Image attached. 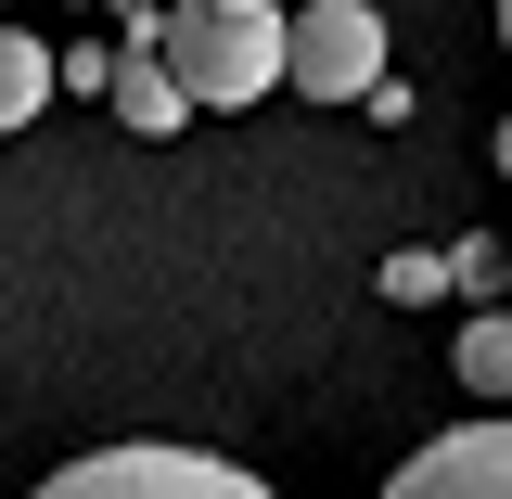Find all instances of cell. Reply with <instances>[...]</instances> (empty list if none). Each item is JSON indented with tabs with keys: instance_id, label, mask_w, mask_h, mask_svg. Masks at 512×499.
Wrapping results in <instances>:
<instances>
[{
	"instance_id": "2",
	"label": "cell",
	"mask_w": 512,
	"mask_h": 499,
	"mask_svg": "<svg viewBox=\"0 0 512 499\" xmlns=\"http://www.w3.org/2000/svg\"><path fill=\"white\" fill-rule=\"evenodd\" d=\"M384 77L397 64H384V13L372 0H308L295 13V90L308 103H372Z\"/></svg>"
},
{
	"instance_id": "8",
	"label": "cell",
	"mask_w": 512,
	"mask_h": 499,
	"mask_svg": "<svg viewBox=\"0 0 512 499\" xmlns=\"http://www.w3.org/2000/svg\"><path fill=\"white\" fill-rule=\"evenodd\" d=\"M500 180H512V116H500Z\"/></svg>"
},
{
	"instance_id": "1",
	"label": "cell",
	"mask_w": 512,
	"mask_h": 499,
	"mask_svg": "<svg viewBox=\"0 0 512 499\" xmlns=\"http://www.w3.org/2000/svg\"><path fill=\"white\" fill-rule=\"evenodd\" d=\"M26 499H282V487H256L218 448H90V461H64L52 487H26Z\"/></svg>"
},
{
	"instance_id": "5",
	"label": "cell",
	"mask_w": 512,
	"mask_h": 499,
	"mask_svg": "<svg viewBox=\"0 0 512 499\" xmlns=\"http://www.w3.org/2000/svg\"><path fill=\"white\" fill-rule=\"evenodd\" d=\"M461 384H474V397H512V308L461 320Z\"/></svg>"
},
{
	"instance_id": "9",
	"label": "cell",
	"mask_w": 512,
	"mask_h": 499,
	"mask_svg": "<svg viewBox=\"0 0 512 499\" xmlns=\"http://www.w3.org/2000/svg\"><path fill=\"white\" fill-rule=\"evenodd\" d=\"M500 52H512V0H500Z\"/></svg>"
},
{
	"instance_id": "7",
	"label": "cell",
	"mask_w": 512,
	"mask_h": 499,
	"mask_svg": "<svg viewBox=\"0 0 512 499\" xmlns=\"http://www.w3.org/2000/svg\"><path fill=\"white\" fill-rule=\"evenodd\" d=\"M448 282H461V295H487V282H512V244H474V231H461V244H448Z\"/></svg>"
},
{
	"instance_id": "3",
	"label": "cell",
	"mask_w": 512,
	"mask_h": 499,
	"mask_svg": "<svg viewBox=\"0 0 512 499\" xmlns=\"http://www.w3.org/2000/svg\"><path fill=\"white\" fill-rule=\"evenodd\" d=\"M384 499H512V423H448L384 474Z\"/></svg>"
},
{
	"instance_id": "6",
	"label": "cell",
	"mask_w": 512,
	"mask_h": 499,
	"mask_svg": "<svg viewBox=\"0 0 512 499\" xmlns=\"http://www.w3.org/2000/svg\"><path fill=\"white\" fill-rule=\"evenodd\" d=\"M39 103H52V52H39V39L13 26V39H0V128H26Z\"/></svg>"
},
{
	"instance_id": "4",
	"label": "cell",
	"mask_w": 512,
	"mask_h": 499,
	"mask_svg": "<svg viewBox=\"0 0 512 499\" xmlns=\"http://www.w3.org/2000/svg\"><path fill=\"white\" fill-rule=\"evenodd\" d=\"M116 128H141V141L192 128V90L167 77V52H128V77H116Z\"/></svg>"
}]
</instances>
